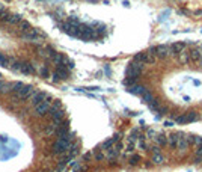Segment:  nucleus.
Masks as SVG:
<instances>
[{"label":"nucleus","instance_id":"20","mask_svg":"<svg viewBox=\"0 0 202 172\" xmlns=\"http://www.w3.org/2000/svg\"><path fill=\"white\" fill-rule=\"evenodd\" d=\"M39 74L42 76V77H48L50 76V73H48V70H47V67H42L39 70Z\"/></svg>","mask_w":202,"mask_h":172},{"label":"nucleus","instance_id":"17","mask_svg":"<svg viewBox=\"0 0 202 172\" xmlns=\"http://www.w3.org/2000/svg\"><path fill=\"white\" fill-rule=\"evenodd\" d=\"M18 27H20V30H21L23 33H26V32L32 30V29H30V24H29V21H24V20H21V23L18 24Z\"/></svg>","mask_w":202,"mask_h":172},{"label":"nucleus","instance_id":"6","mask_svg":"<svg viewBox=\"0 0 202 172\" xmlns=\"http://www.w3.org/2000/svg\"><path fill=\"white\" fill-rule=\"evenodd\" d=\"M45 98H47V94H45V92H42V91H35L33 95L30 97V103H32L33 106H38V104H41L42 101H45Z\"/></svg>","mask_w":202,"mask_h":172},{"label":"nucleus","instance_id":"11","mask_svg":"<svg viewBox=\"0 0 202 172\" xmlns=\"http://www.w3.org/2000/svg\"><path fill=\"white\" fill-rule=\"evenodd\" d=\"M154 97H156V95L152 94V91H149V89H148V91H146V92H145V94H143V95L140 97V98H142V101H143V103L149 104V103H151V101L154 100Z\"/></svg>","mask_w":202,"mask_h":172},{"label":"nucleus","instance_id":"9","mask_svg":"<svg viewBox=\"0 0 202 172\" xmlns=\"http://www.w3.org/2000/svg\"><path fill=\"white\" fill-rule=\"evenodd\" d=\"M130 94H134V95H139V97H142L148 89H146V86H143V85H134V86H131V88H128L127 89Z\"/></svg>","mask_w":202,"mask_h":172},{"label":"nucleus","instance_id":"15","mask_svg":"<svg viewBox=\"0 0 202 172\" xmlns=\"http://www.w3.org/2000/svg\"><path fill=\"white\" fill-rule=\"evenodd\" d=\"M178 59H180V62H181V64H189V62H190V53L183 51V53H180Z\"/></svg>","mask_w":202,"mask_h":172},{"label":"nucleus","instance_id":"5","mask_svg":"<svg viewBox=\"0 0 202 172\" xmlns=\"http://www.w3.org/2000/svg\"><path fill=\"white\" fill-rule=\"evenodd\" d=\"M186 48L184 43H173L172 45H169V56H180V53H183Z\"/></svg>","mask_w":202,"mask_h":172},{"label":"nucleus","instance_id":"2","mask_svg":"<svg viewBox=\"0 0 202 172\" xmlns=\"http://www.w3.org/2000/svg\"><path fill=\"white\" fill-rule=\"evenodd\" d=\"M33 88L30 85H23L20 88V91L14 95V100H27L29 97H32L33 95Z\"/></svg>","mask_w":202,"mask_h":172},{"label":"nucleus","instance_id":"3","mask_svg":"<svg viewBox=\"0 0 202 172\" xmlns=\"http://www.w3.org/2000/svg\"><path fill=\"white\" fill-rule=\"evenodd\" d=\"M149 53H151V54H154V56H157V57H162V59H164V57H167V56H169V45H164V44H162V45L152 47V48L149 50Z\"/></svg>","mask_w":202,"mask_h":172},{"label":"nucleus","instance_id":"4","mask_svg":"<svg viewBox=\"0 0 202 172\" xmlns=\"http://www.w3.org/2000/svg\"><path fill=\"white\" fill-rule=\"evenodd\" d=\"M50 109H51V106H50V98L47 97V98H45V101H42L41 104L35 106V113H36L38 116H44L45 113H48V112H50Z\"/></svg>","mask_w":202,"mask_h":172},{"label":"nucleus","instance_id":"22","mask_svg":"<svg viewBox=\"0 0 202 172\" xmlns=\"http://www.w3.org/2000/svg\"><path fill=\"white\" fill-rule=\"evenodd\" d=\"M2 11H5V6H3V3H0V12Z\"/></svg>","mask_w":202,"mask_h":172},{"label":"nucleus","instance_id":"1","mask_svg":"<svg viewBox=\"0 0 202 172\" xmlns=\"http://www.w3.org/2000/svg\"><path fill=\"white\" fill-rule=\"evenodd\" d=\"M143 68H145V64H140V62L133 60V62H130V64H128V67H127V70H125V74H127V77H131V79H139V76L142 74Z\"/></svg>","mask_w":202,"mask_h":172},{"label":"nucleus","instance_id":"23","mask_svg":"<svg viewBox=\"0 0 202 172\" xmlns=\"http://www.w3.org/2000/svg\"><path fill=\"white\" fill-rule=\"evenodd\" d=\"M196 15H202V11H196Z\"/></svg>","mask_w":202,"mask_h":172},{"label":"nucleus","instance_id":"8","mask_svg":"<svg viewBox=\"0 0 202 172\" xmlns=\"http://www.w3.org/2000/svg\"><path fill=\"white\" fill-rule=\"evenodd\" d=\"M190 62L195 64V65H201L202 54H201V50H199V48H193V50L190 51Z\"/></svg>","mask_w":202,"mask_h":172},{"label":"nucleus","instance_id":"16","mask_svg":"<svg viewBox=\"0 0 202 172\" xmlns=\"http://www.w3.org/2000/svg\"><path fill=\"white\" fill-rule=\"evenodd\" d=\"M0 65L2 67H9L11 65V57H8L5 53H0Z\"/></svg>","mask_w":202,"mask_h":172},{"label":"nucleus","instance_id":"14","mask_svg":"<svg viewBox=\"0 0 202 172\" xmlns=\"http://www.w3.org/2000/svg\"><path fill=\"white\" fill-rule=\"evenodd\" d=\"M6 23H8V24H17V23L20 24V23H21V17L17 15V14H11V17H9V20H8Z\"/></svg>","mask_w":202,"mask_h":172},{"label":"nucleus","instance_id":"10","mask_svg":"<svg viewBox=\"0 0 202 172\" xmlns=\"http://www.w3.org/2000/svg\"><path fill=\"white\" fill-rule=\"evenodd\" d=\"M63 110L60 109V110H53V109H50V112H48V115H50V118L53 119V122H62V118H63Z\"/></svg>","mask_w":202,"mask_h":172},{"label":"nucleus","instance_id":"18","mask_svg":"<svg viewBox=\"0 0 202 172\" xmlns=\"http://www.w3.org/2000/svg\"><path fill=\"white\" fill-rule=\"evenodd\" d=\"M21 65H23V64H20L18 60L11 59V65H9V68H11L12 71H21Z\"/></svg>","mask_w":202,"mask_h":172},{"label":"nucleus","instance_id":"13","mask_svg":"<svg viewBox=\"0 0 202 172\" xmlns=\"http://www.w3.org/2000/svg\"><path fill=\"white\" fill-rule=\"evenodd\" d=\"M11 89H12V83L5 82V80H0V92H2V94H6V92H9Z\"/></svg>","mask_w":202,"mask_h":172},{"label":"nucleus","instance_id":"19","mask_svg":"<svg viewBox=\"0 0 202 172\" xmlns=\"http://www.w3.org/2000/svg\"><path fill=\"white\" fill-rule=\"evenodd\" d=\"M51 109H53V110H60V109H62V104H60V101H59V100H54V103H53Z\"/></svg>","mask_w":202,"mask_h":172},{"label":"nucleus","instance_id":"7","mask_svg":"<svg viewBox=\"0 0 202 172\" xmlns=\"http://www.w3.org/2000/svg\"><path fill=\"white\" fill-rule=\"evenodd\" d=\"M23 36V40H26V41H30V43H39L41 41V36L39 33L36 32V30H29V32H26V33H23L21 35Z\"/></svg>","mask_w":202,"mask_h":172},{"label":"nucleus","instance_id":"21","mask_svg":"<svg viewBox=\"0 0 202 172\" xmlns=\"http://www.w3.org/2000/svg\"><path fill=\"white\" fill-rule=\"evenodd\" d=\"M192 82H193V85H195V86H199V85H201V82H199V80H196V79H195V80H192Z\"/></svg>","mask_w":202,"mask_h":172},{"label":"nucleus","instance_id":"12","mask_svg":"<svg viewBox=\"0 0 202 172\" xmlns=\"http://www.w3.org/2000/svg\"><path fill=\"white\" fill-rule=\"evenodd\" d=\"M21 73H24V74H33V73H35V68H33V65L24 62V64L21 65Z\"/></svg>","mask_w":202,"mask_h":172}]
</instances>
